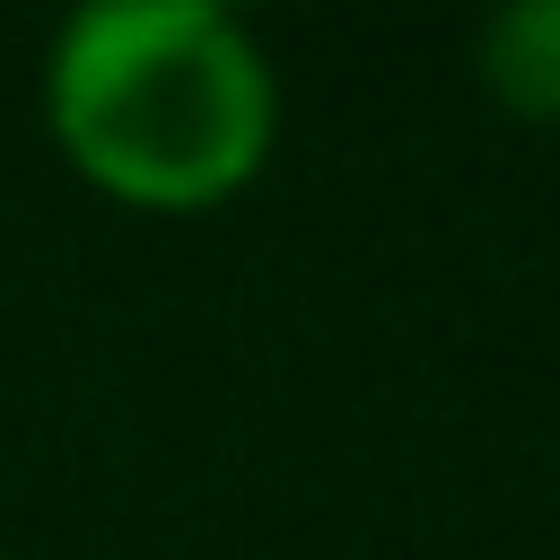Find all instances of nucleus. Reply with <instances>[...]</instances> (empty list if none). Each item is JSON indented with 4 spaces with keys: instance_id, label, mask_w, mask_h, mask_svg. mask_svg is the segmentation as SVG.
<instances>
[{
    "instance_id": "1",
    "label": "nucleus",
    "mask_w": 560,
    "mask_h": 560,
    "mask_svg": "<svg viewBox=\"0 0 560 560\" xmlns=\"http://www.w3.org/2000/svg\"><path fill=\"white\" fill-rule=\"evenodd\" d=\"M44 122L96 192L131 210H210L262 175L280 88L236 9L96 0L44 52Z\"/></svg>"
},
{
    "instance_id": "2",
    "label": "nucleus",
    "mask_w": 560,
    "mask_h": 560,
    "mask_svg": "<svg viewBox=\"0 0 560 560\" xmlns=\"http://www.w3.org/2000/svg\"><path fill=\"white\" fill-rule=\"evenodd\" d=\"M472 70L481 88L525 114V122H560V0H508L481 18L472 35Z\"/></svg>"
}]
</instances>
